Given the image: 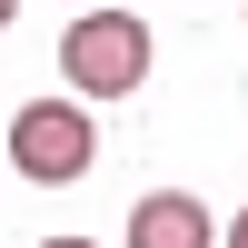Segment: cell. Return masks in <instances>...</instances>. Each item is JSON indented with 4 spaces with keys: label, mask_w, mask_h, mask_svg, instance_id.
Returning a JSON list of instances; mask_svg holds the SVG:
<instances>
[{
    "label": "cell",
    "mask_w": 248,
    "mask_h": 248,
    "mask_svg": "<svg viewBox=\"0 0 248 248\" xmlns=\"http://www.w3.org/2000/svg\"><path fill=\"white\" fill-rule=\"evenodd\" d=\"M10 10H20V0H0V30H10Z\"/></svg>",
    "instance_id": "8992f818"
},
{
    "label": "cell",
    "mask_w": 248,
    "mask_h": 248,
    "mask_svg": "<svg viewBox=\"0 0 248 248\" xmlns=\"http://www.w3.org/2000/svg\"><path fill=\"white\" fill-rule=\"evenodd\" d=\"M70 10H79V0H70Z\"/></svg>",
    "instance_id": "52a82bcc"
},
{
    "label": "cell",
    "mask_w": 248,
    "mask_h": 248,
    "mask_svg": "<svg viewBox=\"0 0 248 248\" xmlns=\"http://www.w3.org/2000/svg\"><path fill=\"white\" fill-rule=\"evenodd\" d=\"M40 248H99V238H40Z\"/></svg>",
    "instance_id": "5b68a950"
},
{
    "label": "cell",
    "mask_w": 248,
    "mask_h": 248,
    "mask_svg": "<svg viewBox=\"0 0 248 248\" xmlns=\"http://www.w3.org/2000/svg\"><path fill=\"white\" fill-rule=\"evenodd\" d=\"M218 248H248V209H238V218H229V229H218Z\"/></svg>",
    "instance_id": "277c9868"
},
{
    "label": "cell",
    "mask_w": 248,
    "mask_h": 248,
    "mask_svg": "<svg viewBox=\"0 0 248 248\" xmlns=\"http://www.w3.org/2000/svg\"><path fill=\"white\" fill-rule=\"evenodd\" d=\"M149 20L129 10H79L70 30H60V79H70L79 99H129L139 79H149Z\"/></svg>",
    "instance_id": "6da1fadb"
},
{
    "label": "cell",
    "mask_w": 248,
    "mask_h": 248,
    "mask_svg": "<svg viewBox=\"0 0 248 248\" xmlns=\"http://www.w3.org/2000/svg\"><path fill=\"white\" fill-rule=\"evenodd\" d=\"M90 159H99V119H79V99H30L10 119V169L30 189H70Z\"/></svg>",
    "instance_id": "7a4b0ae2"
},
{
    "label": "cell",
    "mask_w": 248,
    "mask_h": 248,
    "mask_svg": "<svg viewBox=\"0 0 248 248\" xmlns=\"http://www.w3.org/2000/svg\"><path fill=\"white\" fill-rule=\"evenodd\" d=\"M129 248H218V218L199 209L189 189H149L129 209Z\"/></svg>",
    "instance_id": "3957f363"
}]
</instances>
